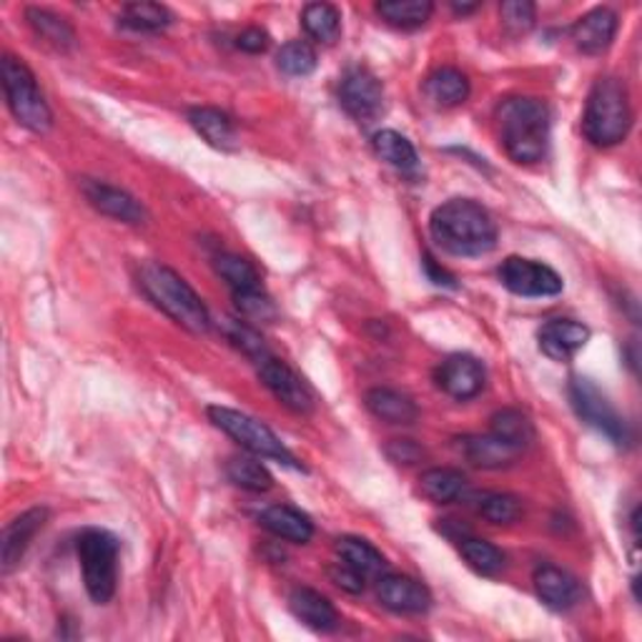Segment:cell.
I'll list each match as a JSON object with an SVG mask.
<instances>
[{
    "mask_svg": "<svg viewBox=\"0 0 642 642\" xmlns=\"http://www.w3.org/2000/svg\"><path fill=\"white\" fill-rule=\"evenodd\" d=\"M452 8H454L457 15H468L472 11H477L480 3H452Z\"/></svg>",
    "mask_w": 642,
    "mask_h": 642,
    "instance_id": "cell-45",
    "label": "cell"
},
{
    "mask_svg": "<svg viewBox=\"0 0 642 642\" xmlns=\"http://www.w3.org/2000/svg\"><path fill=\"white\" fill-rule=\"evenodd\" d=\"M48 520L46 507H33L29 513L5 527L3 530V544H0V565H3V573H13V570L21 565L25 552H29L31 542L35 534H38Z\"/></svg>",
    "mask_w": 642,
    "mask_h": 642,
    "instance_id": "cell-14",
    "label": "cell"
},
{
    "mask_svg": "<svg viewBox=\"0 0 642 642\" xmlns=\"http://www.w3.org/2000/svg\"><path fill=\"white\" fill-rule=\"evenodd\" d=\"M236 46L246 53H263L269 48V33L257 29V25H251V29H246L239 33V38H236Z\"/></svg>",
    "mask_w": 642,
    "mask_h": 642,
    "instance_id": "cell-43",
    "label": "cell"
},
{
    "mask_svg": "<svg viewBox=\"0 0 642 642\" xmlns=\"http://www.w3.org/2000/svg\"><path fill=\"white\" fill-rule=\"evenodd\" d=\"M492 435L503 439V442L513 444L515 450H525L530 447L534 439V427L530 417L520 409H499L495 417H492Z\"/></svg>",
    "mask_w": 642,
    "mask_h": 642,
    "instance_id": "cell-32",
    "label": "cell"
},
{
    "mask_svg": "<svg viewBox=\"0 0 642 642\" xmlns=\"http://www.w3.org/2000/svg\"><path fill=\"white\" fill-rule=\"evenodd\" d=\"M81 189H83V196L88 199V204H91L95 211H101V214L116 218V222H123V224H144L146 211L134 196H131V193L121 191L116 187H109V183H103V181H93V179H83Z\"/></svg>",
    "mask_w": 642,
    "mask_h": 642,
    "instance_id": "cell-16",
    "label": "cell"
},
{
    "mask_svg": "<svg viewBox=\"0 0 642 642\" xmlns=\"http://www.w3.org/2000/svg\"><path fill=\"white\" fill-rule=\"evenodd\" d=\"M316 50L312 43L306 41H289L281 46L279 56H277V66L284 70L286 76L294 78H304L316 70Z\"/></svg>",
    "mask_w": 642,
    "mask_h": 642,
    "instance_id": "cell-36",
    "label": "cell"
},
{
    "mask_svg": "<svg viewBox=\"0 0 642 642\" xmlns=\"http://www.w3.org/2000/svg\"><path fill=\"white\" fill-rule=\"evenodd\" d=\"M386 457H390L394 464H415L419 462L421 450L412 442V439H392V442L386 444Z\"/></svg>",
    "mask_w": 642,
    "mask_h": 642,
    "instance_id": "cell-42",
    "label": "cell"
},
{
    "mask_svg": "<svg viewBox=\"0 0 642 642\" xmlns=\"http://www.w3.org/2000/svg\"><path fill=\"white\" fill-rule=\"evenodd\" d=\"M534 593H538L540 600L548 605L550 610H570L575 608L579 602V583L577 579L567 573V570H562L557 565H540L534 570Z\"/></svg>",
    "mask_w": 642,
    "mask_h": 642,
    "instance_id": "cell-18",
    "label": "cell"
},
{
    "mask_svg": "<svg viewBox=\"0 0 642 642\" xmlns=\"http://www.w3.org/2000/svg\"><path fill=\"white\" fill-rule=\"evenodd\" d=\"M630 126L632 111L626 83H620L612 76L597 78L590 93H587L583 113L585 138L597 148H610L626 140Z\"/></svg>",
    "mask_w": 642,
    "mask_h": 642,
    "instance_id": "cell-4",
    "label": "cell"
},
{
    "mask_svg": "<svg viewBox=\"0 0 642 642\" xmlns=\"http://www.w3.org/2000/svg\"><path fill=\"white\" fill-rule=\"evenodd\" d=\"M339 101L351 119L369 123L384 109V88L369 68H349L339 83Z\"/></svg>",
    "mask_w": 642,
    "mask_h": 642,
    "instance_id": "cell-11",
    "label": "cell"
},
{
    "mask_svg": "<svg viewBox=\"0 0 642 642\" xmlns=\"http://www.w3.org/2000/svg\"><path fill=\"white\" fill-rule=\"evenodd\" d=\"M429 232L452 257H482L497 246V224L474 199H450L432 211Z\"/></svg>",
    "mask_w": 642,
    "mask_h": 642,
    "instance_id": "cell-1",
    "label": "cell"
},
{
    "mask_svg": "<svg viewBox=\"0 0 642 642\" xmlns=\"http://www.w3.org/2000/svg\"><path fill=\"white\" fill-rule=\"evenodd\" d=\"M224 334L226 339L232 341V345L246 354L254 362H261V359L269 357V349H267V341H263L261 334L251 327V324H246L241 319H224Z\"/></svg>",
    "mask_w": 642,
    "mask_h": 642,
    "instance_id": "cell-38",
    "label": "cell"
},
{
    "mask_svg": "<svg viewBox=\"0 0 642 642\" xmlns=\"http://www.w3.org/2000/svg\"><path fill=\"white\" fill-rule=\"evenodd\" d=\"M138 284L144 294L166 316L191 334H206L211 329V314L201 296L189 286V281L176 274L171 267L148 261L138 271Z\"/></svg>",
    "mask_w": 642,
    "mask_h": 642,
    "instance_id": "cell-3",
    "label": "cell"
},
{
    "mask_svg": "<svg viewBox=\"0 0 642 642\" xmlns=\"http://www.w3.org/2000/svg\"><path fill=\"white\" fill-rule=\"evenodd\" d=\"M236 309L249 322H274L277 309L274 302L261 292V289H251V292H236L234 294Z\"/></svg>",
    "mask_w": 642,
    "mask_h": 642,
    "instance_id": "cell-40",
    "label": "cell"
},
{
    "mask_svg": "<svg viewBox=\"0 0 642 642\" xmlns=\"http://www.w3.org/2000/svg\"><path fill=\"white\" fill-rule=\"evenodd\" d=\"M499 18H503V25L509 35L520 38V35L530 33L534 29V21H538V8L530 0H505L499 5Z\"/></svg>",
    "mask_w": 642,
    "mask_h": 642,
    "instance_id": "cell-39",
    "label": "cell"
},
{
    "mask_svg": "<svg viewBox=\"0 0 642 642\" xmlns=\"http://www.w3.org/2000/svg\"><path fill=\"white\" fill-rule=\"evenodd\" d=\"M257 367H259V380L263 382V386H267V390L274 394L286 409H292L294 415H312L314 404H316L314 392L292 367L271 354L267 359H261Z\"/></svg>",
    "mask_w": 642,
    "mask_h": 642,
    "instance_id": "cell-10",
    "label": "cell"
},
{
    "mask_svg": "<svg viewBox=\"0 0 642 642\" xmlns=\"http://www.w3.org/2000/svg\"><path fill=\"white\" fill-rule=\"evenodd\" d=\"M216 274L222 277L232 292H251V289H261V277L257 267L244 257L236 254H218L216 257Z\"/></svg>",
    "mask_w": 642,
    "mask_h": 642,
    "instance_id": "cell-33",
    "label": "cell"
},
{
    "mask_svg": "<svg viewBox=\"0 0 642 642\" xmlns=\"http://www.w3.org/2000/svg\"><path fill=\"white\" fill-rule=\"evenodd\" d=\"M499 281L507 292L527 299H542V296H557L565 286V281L555 269L548 263L522 259V257H509L499 267Z\"/></svg>",
    "mask_w": 642,
    "mask_h": 642,
    "instance_id": "cell-9",
    "label": "cell"
},
{
    "mask_svg": "<svg viewBox=\"0 0 642 642\" xmlns=\"http://www.w3.org/2000/svg\"><path fill=\"white\" fill-rule=\"evenodd\" d=\"M425 95L437 109H454L470 99V81L462 70L452 66L437 68L435 74L427 76Z\"/></svg>",
    "mask_w": 642,
    "mask_h": 642,
    "instance_id": "cell-23",
    "label": "cell"
},
{
    "mask_svg": "<svg viewBox=\"0 0 642 642\" xmlns=\"http://www.w3.org/2000/svg\"><path fill=\"white\" fill-rule=\"evenodd\" d=\"M376 597L386 610L399 615H421L432 608V593L409 575L384 573L376 579Z\"/></svg>",
    "mask_w": 642,
    "mask_h": 642,
    "instance_id": "cell-12",
    "label": "cell"
},
{
    "mask_svg": "<svg viewBox=\"0 0 642 642\" xmlns=\"http://www.w3.org/2000/svg\"><path fill=\"white\" fill-rule=\"evenodd\" d=\"M364 404L376 419L390 421V425H412L419 417V409L412 402V397L397 390H390V386H374V390H369Z\"/></svg>",
    "mask_w": 642,
    "mask_h": 642,
    "instance_id": "cell-22",
    "label": "cell"
},
{
    "mask_svg": "<svg viewBox=\"0 0 642 642\" xmlns=\"http://www.w3.org/2000/svg\"><path fill=\"white\" fill-rule=\"evenodd\" d=\"M376 13L394 29L415 31L432 18L435 5L429 0H382L376 3Z\"/></svg>",
    "mask_w": 642,
    "mask_h": 642,
    "instance_id": "cell-28",
    "label": "cell"
},
{
    "mask_svg": "<svg viewBox=\"0 0 642 642\" xmlns=\"http://www.w3.org/2000/svg\"><path fill=\"white\" fill-rule=\"evenodd\" d=\"M261 525L279 540L306 544L314 538V522L302 509L289 505H271L261 513Z\"/></svg>",
    "mask_w": 642,
    "mask_h": 642,
    "instance_id": "cell-21",
    "label": "cell"
},
{
    "mask_svg": "<svg viewBox=\"0 0 642 642\" xmlns=\"http://www.w3.org/2000/svg\"><path fill=\"white\" fill-rule=\"evenodd\" d=\"M474 507L492 525H513L522 515V503L507 492H482L474 497Z\"/></svg>",
    "mask_w": 642,
    "mask_h": 642,
    "instance_id": "cell-34",
    "label": "cell"
},
{
    "mask_svg": "<svg viewBox=\"0 0 642 642\" xmlns=\"http://www.w3.org/2000/svg\"><path fill=\"white\" fill-rule=\"evenodd\" d=\"M460 450L474 464V468H482V470H503L522 454L520 450H515L513 444L503 442V439L495 435L462 437Z\"/></svg>",
    "mask_w": 642,
    "mask_h": 642,
    "instance_id": "cell-20",
    "label": "cell"
},
{
    "mask_svg": "<svg viewBox=\"0 0 642 642\" xmlns=\"http://www.w3.org/2000/svg\"><path fill=\"white\" fill-rule=\"evenodd\" d=\"M0 76H3L8 109H11L15 121L21 123L23 128L33 131V134H48L53 126V111L46 95L41 93L33 70L25 66L21 58L3 56Z\"/></svg>",
    "mask_w": 642,
    "mask_h": 642,
    "instance_id": "cell-5",
    "label": "cell"
},
{
    "mask_svg": "<svg viewBox=\"0 0 642 642\" xmlns=\"http://www.w3.org/2000/svg\"><path fill=\"white\" fill-rule=\"evenodd\" d=\"M189 121L209 146L218 148V151H234L236 148V128L224 111L199 105V109H191Z\"/></svg>",
    "mask_w": 642,
    "mask_h": 642,
    "instance_id": "cell-24",
    "label": "cell"
},
{
    "mask_svg": "<svg viewBox=\"0 0 642 642\" xmlns=\"http://www.w3.org/2000/svg\"><path fill=\"white\" fill-rule=\"evenodd\" d=\"M25 21L31 23L38 38H43L56 50H70L76 46V31L70 29L66 18L46 11V8H29L25 11Z\"/></svg>",
    "mask_w": 642,
    "mask_h": 642,
    "instance_id": "cell-29",
    "label": "cell"
},
{
    "mask_svg": "<svg viewBox=\"0 0 642 642\" xmlns=\"http://www.w3.org/2000/svg\"><path fill=\"white\" fill-rule=\"evenodd\" d=\"M538 341L542 354L552 362H570L590 341V329L573 319H550L540 327Z\"/></svg>",
    "mask_w": 642,
    "mask_h": 642,
    "instance_id": "cell-15",
    "label": "cell"
},
{
    "mask_svg": "<svg viewBox=\"0 0 642 642\" xmlns=\"http://www.w3.org/2000/svg\"><path fill=\"white\" fill-rule=\"evenodd\" d=\"M439 390L450 394L452 399H472L477 397L485 386V367L480 359L470 354H452L447 357L437 369Z\"/></svg>",
    "mask_w": 642,
    "mask_h": 642,
    "instance_id": "cell-13",
    "label": "cell"
},
{
    "mask_svg": "<svg viewBox=\"0 0 642 642\" xmlns=\"http://www.w3.org/2000/svg\"><path fill=\"white\" fill-rule=\"evenodd\" d=\"M123 23L134 31L156 33L171 25V13L161 3H128L123 8Z\"/></svg>",
    "mask_w": 642,
    "mask_h": 642,
    "instance_id": "cell-37",
    "label": "cell"
},
{
    "mask_svg": "<svg viewBox=\"0 0 642 642\" xmlns=\"http://www.w3.org/2000/svg\"><path fill=\"white\" fill-rule=\"evenodd\" d=\"M329 577L334 579V585H339L341 590H347L351 595L362 593L364 590V583H367V579L362 575L354 573V570H351V567H347L341 560L337 562V565L329 567Z\"/></svg>",
    "mask_w": 642,
    "mask_h": 642,
    "instance_id": "cell-41",
    "label": "cell"
},
{
    "mask_svg": "<svg viewBox=\"0 0 642 642\" xmlns=\"http://www.w3.org/2000/svg\"><path fill=\"white\" fill-rule=\"evenodd\" d=\"M209 419L214 421V427L222 429L234 442H239L244 450H249L257 457H267V460H274L286 464V468H299L296 457L289 452V447L281 442L274 435V429H269L263 421L244 415L239 409L228 407H209Z\"/></svg>",
    "mask_w": 642,
    "mask_h": 642,
    "instance_id": "cell-7",
    "label": "cell"
},
{
    "mask_svg": "<svg viewBox=\"0 0 642 642\" xmlns=\"http://www.w3.org/2000/svg\"><path fill=\"white\" fill-rule=\"evenodd\" d=\"M457 544H460L462 557L474 570V573H480L485 577H495V575L503 573L505 555L492 542L472 538V534H462V538L457 540Z\"/></svg>",
    "mask_w": 642,
    "mask_h": 642,
    "instance_id": "cell-30",
    "label": "cell"
},
{
    "mask_svg": "<svg viewBox=\"0 0 642 642\" xmlns=\"http://www.w3.org/2000/svg\"><path fill=\"white\" fill-rule=\"evenodd\" d=\"M289 608L299 622L316 632H331L339 626V612L329 602V597L312 590V587H296L289 597Z\"/></svg>",
    "mask_w": 642,
    "mask_h": 642,
    "instance_id": "cell-19",
    "label": "cell"
},
{
    "mask_svg": "<svg viewBox=\"0 0 642 642\" xmlns=\"http://www.w3.org/2000/svg\"><path fill=\"white\" fill-rule=\"evenodd\" d=\"M570 402H573L577 417L585 425H590L615 444L628 442L626 419L618 415V409L612 407V402L605 397V392H600V386L595 382L585 380V376H573V382H570Z\"/></svg>",
    "mask_w": 642,
    "mask_h": 642,
    "instance_id": "cell-8",
    "label": "cell"
},
{
    "mask_svg": "<svg viewBox=\"0 0 642 642\" xmlns=\"http://www.w3.org/2000/svg\"><path fill=\"white\" fill-rule=\"evenodd\" d=\"M226 477L246 492H267L274 485L269 470L261 462L249 460V457H234V460H228Z\"/></svg>",
    "mask_w": 642,
    "mask_h": 642,
    "instance_id": "cell-35",
    "label": "cell"
},
{
    "mask_svg": "<svg viewBox=\"0 0 642 642\" xmlns=\"http://www.w3.org/2000/svg\"><path fill=\"white\" fill-rule=\"evenodd\" d=\"M119 540L105 530H86L78 538V560L83 570L86 593L93 602L105 605L119 585Z\"/></svg>",
    "mask_w": 642,
    "mask_h": 642,
    "instance_id": "cell-6",
    "label": "cell"
},
{
    "mask_svg": "<svg viewBox=\"0 0 642 642\" xmlns=\"http://www.w3.org/2000/svg\"><path fill=\"white\" fill-rule=\"evenodd\" d=\"M618 13L610 11V8H593V11H587L573 25V41L577 50L587 53V56H597V53L608 50L615 35H618Z\"/></svg>",
    "mask_w": 642,
    "mask_h": 642,
    "instance_id": "cell-17",
    "label": "cell"
},
{
    "mask_svg": "<svg viewBox=\"0 0 642 642\" xmlns=\"http://www.w3.org/2000/svg\"><path fill=\"white\" fill-rule=\"evenodd\" d=\"M372 146H374V154L380 156L384 164H390L392 169H397L402 173L417 171V166H419L417 148L412 146V140L407 136H402L399 131H392V128L376 131L372 138Z\"/></svg>",
    "mask_w": 642,
    "mask_h": 642,
    "instance_id": "cell-27",
    "label": "cell"
},
{
    "mask_svg": "<svg viewBox=\"0 0 642 642\" xmlns=\"http://www.w3.org/2000/svg\"><path fill=\"white\" fill-rule=\"evenodd\" d=\"M302 25L316 43H334L341 35V13L331 3H309L302 13Z\"/></svg>",
    "mask_w": 642,
    "mask_h": 642,
    "instance_id": "cell-31",
    "label": "cell"
},
{
    "mask_svg": "<svg viewBox=\"0 0 642 642\" xmlns=\"http://www.w3.org/2000/svg\"><path fill=\"white\" fill-rule=\"evenodd\" d=\"M425 263H427L429 269H435V261H432V257H425ZM435 284H450V277L444 274V269H442V271L437 269V274H435Z\"/></svg>",
    "mask_w": 642,
    "mask_h": 642,
    "instance_id": "cell-44",
    "label": "cell"
},
{
    "mask_svg": "<svg viewBox=\"0 0 642 642\" xmlns=\"http://www.w3.org/2000/svg\"><path fill=\"white\" fill-rule=\"evenodd\" d=\"M337 555L347 567L362 575L364 579L376 577L380 579L386 573V557L372 542L362 538H339L337 540Z\"/></svg>",
    "mask_w": 642,
    "mask_h": 642,
    "instance_id": "cell-25",
    "label": "cell"
},
{
    "mask_svg": "<svg viewBox=\"0 0 642 642\" xmlns=\"http://www.w3.org/2000/svg\"><path fill=\"white\" fill-rule=\"evenodd\" d=\"M468 489V477L460 470L452 468H435L427 470L419 477V492L435 505H450L457 503Z\"/></svg>",
    "mask_w": 642,
    "mask_h": 642,
    "instance_id": "cell-26",
    "label": "cell"
},
{
    "mask_svg": "<svg viewBox=\"0 0 642 642\" xmlns=\"http://www.w3.org/2000/svg\"><path fill=\"white\" fill-rule=\"evenodd\" d=\"M499 138L515 164H538L550 146V109L540 99L517 95L497 111Z\"/></svg>",
    "mask_w": 642,
    "mask_h": 642,
    "instance_id": "cell-2",
    "label": "cell"
}]
</instances>
